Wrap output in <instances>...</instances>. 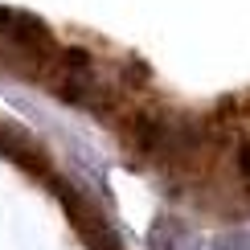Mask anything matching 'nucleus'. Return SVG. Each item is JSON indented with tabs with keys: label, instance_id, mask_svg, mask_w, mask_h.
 Masks as SVG:
<instances>
[{
	"label": "nucleus",
	"instance_id": "nucleus-1",
	"mask_svg": "<svg viewBox=\"0 0 250 250\" xmlns=\"http://www.w3.org/2000/svg\"><path fill=\"white\" fill-rule=\"evenodd\" d=\"M152 250H193V238L176 217H160L152 230Z\"/></svg>",
	"mask_w": 250,
	"mask_h": 250
},
{
	"label": "nucleus",
	"instance_id": "nucleus-2",
	"mask_svg": "<svg viewBox=\"0 0 250 250\" xmlns=\"http://www.w3.org/2000/svg\"><path fill=\"white\" fill-rule=\"evenodd\" d=\"M234 160H238V172H242V176H250V140H242V144H238Z\"/></svg>",
	"mask_w": 250,
	"mask_h": 250
}]
</instances>
